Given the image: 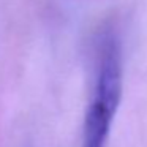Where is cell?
I'll return each mask as SVG.
<instances>
[{
	"instance_id": "6da1fadb",
	"label": "cell",
	"mask_w": 147,
	"mask_h": 147,
	"mask_svg": "<svg viewBox=\"0 0 147 147\" xmlns=\"http://www.w3.org/2000/svg\"><path fill=\"white\" fill-rule=\"evenodd\" d=\"M123 87L122 46L115 33L100 40L93 92L84 117L82 147H106Z\"/></svg>"
}]
</instances>
